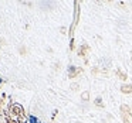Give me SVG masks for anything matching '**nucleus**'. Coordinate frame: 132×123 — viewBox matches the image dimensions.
<instances>
[]
</instances>
